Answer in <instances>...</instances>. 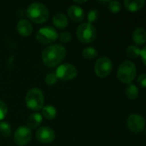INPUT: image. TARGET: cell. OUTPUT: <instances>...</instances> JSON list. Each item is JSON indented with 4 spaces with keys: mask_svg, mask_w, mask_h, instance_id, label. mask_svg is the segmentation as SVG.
Returning a JSON list of instances; mask_svg holds the SVG:
<instances>
[{
    "mask_svg": "<svg viewBox=\"0 0 146 146\" xmlns=\"http://www.w3.org/2000/svg\"><path fill=\"white\" fill-rule=\"evenodd\" d=\"M67 55L64 46L60 44H53L48 45L42 52V61L44 65L54 68L59 65Z\"/></svg>",
    "mask_w": 146,
    "mask_h": 146,
    "instance_id": "1",
    "label": "cell"
},
{
    "mask_svg": "<svg viewBox=\"0 0 146 146\" xmlns=\"http://www.w3.org/2000/svg\"><path fill=\"white\" fill-rule=\"evenodd\" d=\"M27 15L32 21L41 24L48 20L49 10L44 3L35 2L28 6L27 9Z\"/></svg>",
    "mask_w": 146,
    "mask_h": 146,
    "instance_id": "2",
    "label": "cell"
},
{
    "mask_svg": "<svg viewBox=\"0 0 146 146\" xmlns=\"http://www.w3.org/2000/svg\"><path fill=\"white\" fill-rule=\"evenodd\" d=\"M26 104L32 110H39L44 107V96L39 88L30 89L25 98Z\"/></svg>",
    "mask_w": 146,
    "mask_h": 146,
    "instance_id": "3",
    "label": "cell"
},
{
    "mask_svg": "<svg viewBox=\"0 0 146 146\" xmlns=\"http://www.w3.org/2000/svg\"><path fill=\"white\" fill-rule=\"evenodd\" d=\"M137 74V68L134 62L131 61H125L123 62L117 70V77L118 79L125 83V84H131L134 80Z\"/></svg>",
    "mask_w": 146,
    "mask_h": 146,
    "instance_id": "4",
    "label": "cell"
},
{
    "mask_svg": "<svg viewBox=\"0 0 146 146\" xmlns=\"http://www.w3.org/2000/svg\"><path fill=\"white\" fill-rule=\"evenodd\" d=\"M76 36L81 43L90 44L96 39L97 30L92 24L83 22L77 27Z\"/></svg>",
    "mask_w": 146,
    "mask_h": 146,
    "instance_id": "5",
    "label": "cell"
},
{
    "mask_svg": "<svg viewBox=\"0 0 146 146\" xmlns=\"http://www.w3.org/2000/svg\"><path fill=\"white\" fill-rule=\"evenodd\" d=\"M113 69L112 61L107 56L99 57L94 66V71L98 77L105 78L110 74Z\"/></svg>",
    "mask_w": 146,
    "mask_h": 146,
    "instance_id": "6",
    "label": "cell"
},
{
    "mask_svg": "<svg viewBox=\"0 0 146 146\" xmlns=\"http://www.w3.org/2000/svg\"><path fill=\"white\" fill-rule=\"evenodd\" d=\"M57 38H58V33L54 27H48V26L41 27L36 34L37 40L42 44H50L54 41H56Z\"/></svg>",
    "mask_w": 146,
    "mask_h": 146,
    "instance_id": "7",
    "label": "cell"
},
{
    "mask_svg": "<svg viewBox=\"0 0 146 146\" xmlns=\"http://www.w3.org/2000/svg\"><path fill=\"white\" fill-rule=\"evenodd\" d=\"M56 76L62 80H70L74 79L78 74V70L75 66L70 63L60 65L56 71Z\"/></svg>",
    "mask_w": 146,
    "mask_h": 146,
    "instance_id": "8",
    "label": "cell"
},
{
    "mask_svg": "<svg viewBox=\"0 0 146 146\" xmlns=\"http://www.w3.org/2000/svg\"><path fill=\"white\" fill-rule=\"evenodd\" d=\"M32 139V132L26 126L19 127L14 133V142L16 145H27Z\"/></svg>",
    "mask_w": 146,
    "mask_h": 146,
    "instance_id": "9",
    "label": "cell"
},
{
    "mask_svg": "<svg viewBox=\"0 0 146 146\" xmlns=\"http://www.w3.org/2000/svg\"><path fill=\"white\" fill-rule=\"evenodd\" d=\"M127 126L131 132L139 133L144 131L145 121L142 115L139 114H132L127 120Z\"/></svg>",
    "mask_w": 146,
    "mask_h": 146,
    "instance_id": "10",
    "label": "cell"
},
{
    "mask_svg": "<svg viewBox=\"0 0 146 146\" xmlns=\"http://www.w3.org/2000/svg\"><path fill=\"white\" fill-rule=\"evenodd\" d=\"M56 133L54 130L49 127H42L36 132V139L42 144H50L55 140Z\"/></svg>",
    "mask_w": 146,
    "mask_h": 146,
    "instance_id": "11",
    "label": "cell"
},
{
    "mask_svg": "<svg viewBox=\"0 0 146 146\" xmlns=\"http://www.w3.org/2000/svg\"><path fill=\"white\" fill-rule=\"evenodd\" d=\"M68 15L74 21H81L85 18V11L79 5H71L68 9Z\"/></svg>",
    "mask_w": 146,
    "mask_h": 146,
    "instance_id": "12",
    "label": "cell"
},
{
    "mask_svg": "<svg viewBox=\"0 0 146 146\" xmlns=\"http://www.w3.org/2000/svg\"><path fill=\"white\" fill-rule=\"evenodd\" d=\"M16 29H17L19 34L23 37H28L33 33L32 24L30 23L29 21L25 20V19H21L17 22Z\"/></svg>",
    "mask_w": 146,
    "mask_h": 146,
    "instance_id": "13",
    "label": "cell"
},
{
    "mask_svg": "<svg viewBox=\"0 0 146 146\" xmlns=\"http://www.w3.org/2000/svg\"><path fill=\"white\" fill-rule=\"evenodd\" d=\"M133 41L137 45H142L145 44L146 42V31L143 27H137L132 35Z\"/></svg>",
    "mask_w": 146,
    "mask_h": 146,
    "instance_id": "14",
    "label": "cell"
},
{
    "mask_svg": "<svg viewBox=\"0 0 146 146\" xmlns=\"http://www.w3.org/2000/svg\"><path fill=\"white\" fill-rule=\"evenodd\" d=\"M52 21H53L54 26L58 29H63V28L67 27L68 25V17L61 12L56 13L52 18Z\"/></svg>",
    "mask_w": 146,
    "mask_h": 146,
    "instance_id": "15",
    "label": "cell"
},
{
    "mask_svg": "<svg viewBox=\"0 0 146 146\" xmlns=\"http://www.w3.org/2000/svg\"><path fill=\"white\" fill-rule=\"evenodd\" d=\"M145 3V0H134V1H130V0H125L124 1V6L125 8L130 11V12H136L140 10Z\"/></svg>",
    "mask_w": 146,
    "mask_h": 146,
    "instance_id": "16",
    "label": "cell"
},
{
    "mask_svg": "<svg viewBox=\"0 0 146 146\" xmlns=\"http://www.w3.org/2000/svg\"><path fill=\"white\" fill-rule=\"evenodd\" d=\"M43 117L39 113H33L30 115L27 120V124L28 128H37L40 126Z\"/></svg>",
    "mask_w": 146,
    "mask_h": 146,
    "instance_id": "17",
    "label": "cell"
},
{
    "mask_svg": "<svg viewBox=\"0 0 146 146\" xmlns=\"http://www.w3.org/2000/svg\"><path fill=\"white\" fill-rule=\"evenodd\" d=\"M42 114L44 118L48 120H53L56 116V110L52 105H46L42 108Z\"/></svg>",
    "mask_w": 146,
    "mask_h": 146,
    "instance_id": "18",
    "label": "cell"
},
{
    "mask_svg": "<svg viewBox=\"0 0 146 146\" xmlns=\"http://www.w3.org/2000/svg\"><path fill=\"white\" fill-rule=\"evenodd\" d=\"M139 94L138 87L134 84H128V86L126 88V95L130 99H136L138 98Z\"/></svg>",
    "mask_w": 146,
    "mask_h": 146,
    "instance_id": "19",
    "label": "cell"
},
{
    "mask_svg": "<svg viewBox=\"0 0 146 146\" xmlns=\"http://www.w3.org/2000/svg\"><path fill=\"white\" fill-rule=\"evenodd\" d=\"M83 56L87 60H92L98 56V50L93 47H86L82 50Z\"/></svg>",
    "mask_w": 146,
    "mask_h": 146,
    "instance_id": "20",
    "label": "cell"
},
{
    "mask_svg": "<svg viewBox=\"0 0 146 146\" xmlns=\"http://www.w3.org/2000/svg\"><path fill=\"white\" fill-rule=\"evenodd\" d=\"M126 53L127 55L131 57V58H137L139 56V53H140V49L137 46V45H129L127 50H126Z\"/></svg>",
    "mask_w": 146,
    "mask_h": 146,
    "instance_id": "21",
    "label": "cell"
},
{
    "mask_svg": "<svg viewBox=\"0 0 146 146\" xmlns=\"http://www.w3.org/2000/svg\"><path fill=\"white\" fill-rule=\"evenodd\" d=\"M0 133L3 137L7 138L11 134V127L9 123L5 121L0 122Z\"/></svg>",
    "mask_w": 146,
    "mask_h": 146,
    "instance_id": "22",
    "label": "cell"
},
{
    "mask_svg": "<svg viewBox=\"0 0 146 146\" xmlns=\"http://www.w3.org/2000/svg\"><path fill=\"white\" fill-rule=\"evenodd\" d=\"M108 4L109 9L112 13H118L121 9V4L118 1H109Z\"/></svg>",
    "mask_w": 146,
    "mask_h": 146,
    "instance_id": "23",
    "label": "cell"
},
{
    "mask_svg": "<svg viewBox=\"0 0 146 146\" xmlns=\"http://www.w3.org/2000/svg\"><path fill=\"white\" fill-rule=\"evenodd\" d=\"M99 16V12L97 9H92L89 11L88 15H87V20H88V23L92 24L93 22H95L98 18Z\"/></svg>",
    "mask_w": 146,
    "mask_h": 146,
    "instance_id": "24",
    "label": "cell"
},
{
    "mask_svg": "<svg viewBox=\"0 0 146 146\" xmlns=\"http://www.w3.org/2000/svg\"><path fill=\"white\" fill-rule=\"evenodd\" d=\"M58 38H59L60 41L62 43H64V44H67V43L70 42L71 39H72V36H71V34L68 32H62V33H61L58 35Z\"/></svg>",
    "mask_w": 146,
    "mask_h": 146,
    "instance_id": "25",
    "label": "cell"
},
{
    "mask_svg": "<svg viewBox=\"0 0 146 146\" xmlns=\"http://www.w3.org/2000/svg\"><path fill=\"white\" fill-rule=\"evenodd\" d=\"M44 81L47 85L49 86H52V85H55L57 81V77L56 76L55 74L51 73V74H48L46 76H45V79H44Z\"/></svg>",
    "mask_w": 146,
    "mask_h": 146,
    "instance_id": "26",
    "label": "cell"
},
{
    "mask_svg": "<svg viewBox=\"0 0 146 146\" xmlns=\"http://www.w3.org/2000/svg\"><path fill=\"white\" fill-rule=\"evenodd\" d=\"M7 113H8V107H7V105L4 104V102L0 100V121L3 120L5 118Z\"/></svg>",
    "mask_w": 146,
    "mask_h": 146,
    "instance_id": "27",
    "label": "cell"
},
{
    "mask_svg": "<svg viewBox=\"0 0 146 146\" xmlns=\"http://www.w3.org/2000/svg\"><path fill=\"white\" fill-rule=\"evenodd\" d=\"M138 83L139 84V86L142 88H145L146 86V75L145 74H141L139 78H138Z\"/></svg>",
    "mask_w": 146,
    "mask_h": 146,
    "instance_id": "28",
    "label": "cell"
},
{
    "mask_svg": "<svg viewBox=\"0 0 146 146\" xmlns=\"http://www.w3.org/2000/svg\"><path fill=\"white\" fill-rule=\"evenodd\" d=\"M145 55H146V47H143V49L142 50H140V53H139V56H141V58H142V62H143V63L145 65L146 64V62H145Z\"/></svg>",
    "mask_w": 146,
    "mask_h": 146,
    "instance_id": "29",
    "label": "cell"
},
{
    "mask_svg": "<svg viewBox=\"0 0 146 146\" xmlns=\"http://www.w3.org/2000/svg\"><path fill=\"white\" fill-rule=\"evenodd\" d=\"M74 3H86V1L85 0V1H77V0H74Z\"/></svg>",
    "mask_w": 146,
    "mask_h": 146,
    "instance_id": "30",
    "label": "cell"
}]
</instances>
